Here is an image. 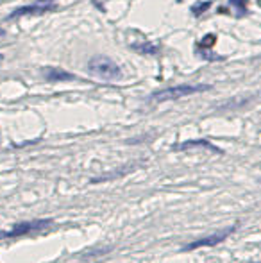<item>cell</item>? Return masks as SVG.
Here are the masks:
<instances>
[{"label":"cell","instance_id":"obj_7","mask_svg":"<svg viewBox=\"0 0 261 263\" xmlns=\"http://www.w3.org/2000/svg\"><path fill=\"white\" fill-rule=\"evenodd\" d=\"M190 147H206V149H209L211 153H218V154L224 153L222 149H218L216 145H213V143L208 142V140H188V142H183V143H179V145H175L174 149L183 151V149H190Z\"/></svg>","mask_w":261,"mask_h":263},{"label":"cell","instance_id":"obj_12","mask_svg":"<svg viewBox=\"0 0 261 263\" xmlns=\"http://www.w3.org/2000/svg\"><path fill=\"white\" fill-rule=\"evenodd\" d=\"M54 2V0H38V4H50Z\"/></svg>","mask_w":261,"mask_h":263},{"label":"cell","instance_id":"obj_5","mask_svg":"<svg viewBox=\"0 0 261 263\" xmlns=\"http://www.w3.org/2000/svg\"><path fill=\"white\" fill-rule=\"evenodd\" d=\"M52 11H56V6H52V4H32V6L18 7V9H14L7 18L13 20V18L29 16V14H31V16L32 14H45V13H52Z\"/></svg>","mask_w":261,"mask_h":263},{"label":"cell","instance_id":"obj_1","mask_svg":"<svg viewBox=\"0 0 261 263\" xmlns=\"http://www.w3.org/2000/svg\"><path fill=\"white\" fill-rule=\"evenodd\" d=\"M211 90L209 84H177V86L165 88V90H157L150 95V101L154 102H167V101H177L183 97H190V95L202 93V91Z\"/></svg>","mask_w":261,"mask_h":263},{"label":"cell","instance_id":"obj_9","mask_svg":"<svg viewBox=\"0 0 261 263\" xmlns=\"http://www.w3.org/2000/svg\"><path fill=\"white\" fill-rule=\"evenodd\" d=\"M209 7H211V2H209V0H206V2H197L192 6V14L193 16H200V14L206 13Z\"/></svg>","mask_w":261,"mask_h":263},{"label":"cell","instance_id":"obj_6","mask_svg":"<svg viewBox=\"0 0 261 263\" xmlns=\"http://www.w3.org/2000/svg\"><path fill=\"white\" fill-rule=\"evenodd\" d=\"M43 76L49 83H65V81H73L75 76L70 72H66L65 68H56V66H47L43 70Z\"/></svg>","mask_w":261,"mask_h":263},{"label":"cell","instance_id":"obj_4","mask_svg":"<svg viewBox=\"0 0 261 263\" xmlns=\"http://www.w3.org/2000/svg\"><path fill=\"white\" fill-rule=\"evenodd\" d=\"M234 231H236V226H231V228H226V229H222V231L211 233V235L202 236V238L186 243V246L183 247V251L186 253V251H195V249H200V247H215V246H218V243H222L224 240Z\"/></svg>","mask_w":261,"mask_h":263},{"label":"cell","instance_id":"obj_14","mask_svg":"<svg viewBox=\"0 0 261 263\" xmlns=\"http://www.w3.org/2000/svg\"><path fill=\"white\" fill-rule=\"evenodd\" d=\"M247 263H261V261H247Z\"/></svg>","mask_w":261,"mask_h":263},{"label":"cell","instance_id":"obj_11","mask_svg":"<svg viewBox=\"0 0 261 263\" xmlns=\"http://www.w3.org/2000/svg\"><path fill=\"white\" fill-rule=\"evenodd\" d=\"M215 43H216V36L215 34H206L204 40L200 42V45L202 47H211V45H215Z\"/></svg>","mask_w":261,"mask_h":263},{"label":"cell","instance_id":"obj_2","mask_svg":"<svg viewBox=\"0 0 261 263\" xmlns=\"http://www.w3.org/2000/svg\"><path fill=\"white\" fill-rule=\"evenodd\" d=\"M88 72L104 81H116L122 77V68L106 55H95L86 65Z\"/></svg>","mask_w":261,"mask_h":263},{"label":"cell","instance_id":"obj_15","mask_svg":"<svg viewBox=\"0 0 261 263\" xmlns=\"http://www.w3.org/2000/svg\"><path fill=\"white\" fill-rule=\"evenodd\" d=\"M2 59H4V55H2V54H0V61H2Z\"/></svg>","mask_w":261,"mask_h":263},{"label":"cell","instance_id":"obj_10","mask_svg":"<svg viewBox=\"0 0 261 263\" xmlns=\"http://www.w3.org/2000/svg\"><path fill=\"white\" fill-rule=\"evenodd\" d=\"M231 4H234V6L238 7V16H244L245 13H247V6H245V0H229Z\"/></svg>","mask_w":261,"mask_h":263},{"label":"cell","instance_id":"obj_13","mask_svg":"<svg viewBox=\"0 0 261 263\" xmlns=\"http://www.w3.org/2000/svg\"><path fill=\"white\" fill-rule=\"evenodd\" d=\"M0 36H4V29H0Z\"/></svg>","mask_w":261,"mask_h":263},{"label":"cell","instance_id":"obj_8","mask_svg":"<svg viewBox=\"0 0 261 263\" xmlns=\"http://www.w3.org/2000/svg\"><path fill=\"white\" fill-rule=\"evenodd\" d=\"M132 49L136 50L138 54H149V55H156L157 54V47L156 45H152V43H149V42H143L142 45H138V43H134V45H131Z\"/></svg>","mask_w":261,"mask_h":263},{"label":"cell","instance_id":"obj_3","mask_svg":"<svg viewBox=\"0 0 261 263\" xmlns=\"http://www.w3.org/2000/svg\"><path fill=\"white\" fill-rule=\"evenodd\" d=\"M52 218H34V220L20 222V224L13 226L7 231H0V240H9V238H20V236H27L32 233H42L45 231L49 226H52Z\"/></svg>","mask_w":261,"mask_h":263}]
</instances>
